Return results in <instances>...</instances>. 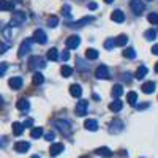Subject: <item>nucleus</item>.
<instances>
[{
  "label": "nucleus",
  "mask_w": 158,
  "mask_h": 158,
  "mask_svg": "<svg viewBox=\"0 0 158 158\" xmlns=\"http://www.w3.org/2000/svg\"><path fill=\"white\" fill-rule=\"evenodd\" d=\"M32 41H33L32 38H25L24 41L21 43V46H19V52H18V56H19V57H24V56H27V54H29V51L32 49Z\"/></svg>",
  "instance_id": "1"
},
{
  "label": "nucleus",
  "mask_w": 158,
  "mask_h": 158,
  "mask_svg": "<svg viewBox=\"0 0 158 158\" xmlns=\"http://www.w3.org/2000/svg\"><path fill=\"white\" fill-rule=\"evenodd\" d=\"M29 65H30V68L33 70H40V68H44L46 67V62L43 57H38V56H33L29 59Z\"/></svg>",
  "instance_id": "2"
},
{
  "label": "nucleus",
  "mask_w": 158,
  "mask_h": 158,
  "mask_svg": "<svg viewBox=\"0 0 158 158\" xmlns=\"http://www.w3.org/2000/svg\"><path fill=\"white\" fill-rule=\"evenodd\" d=\"M56 128L60 131V133H63L65 136H68V135L71 133V125H70V122H67V120H59V122H56Z\"/></svg>",
  "instance_id": "3"
},
{
  "label": "nucleus",
  "mask_w": 158,
  "mask_h": 158,
  "mask_svg": "<svg viewBox=\"0 0 158 158\" xmlns=\"http://www.w3.org/2000/svg\"><path fill=\"white\" fill-rule=\"evenodd\" d=\"M130 8H131V11H133L135 15H141V13H144L146 5L142 3V0H131V2H130Z\"/></svg>",
  "instance_id": "4"
},
{
  "label": "nucleus",
  "mask_w": 158,
  "mask_h": 158,
  "mask_svg": "<svg viewBox=\"0 0 158 158\" xmlns=\"http://www.w3.org/2000/svg\"><path fill=\"white\" fill-rule=\"evenodd\" d=\"M32 40H33V41H36V43H40V44H46L48 36H46V33H44L41 29H38V30H35V32H33Z\"/></svg>",
  "instance_id": "5"
},
{
  "label": "nucleus",
  "mask_w": 158,
  "mask_h": 158,
  "mask_svg": "<svg viewBox=\"0 0 158 158\" xmlns=\"http://www.w3.org/2000/svg\"><path fill=\"white\" fill-rule=\"evenodd\" d=\"M25 21V13L24 11H15L13 13V19H11V25H21Z\"/></svg>",
  "instance_id": "6"
},
{
  "label": "nucleus",
  "mask_w": 158,
  "mask_h": 158,
  "mask_svg": "<svg viewBox=\"0 0 158 158\" xmlns=\"http://www.w3.org/2000/svg\"><path fill=\"white\" fill-rule=\"evenodd\" d=\"M123 130V123L122 120H118V118H114V120L109 123V133H120V131Z\"/></svg>",
  "instance_id": "7"
},
{
  "label": "nucleus",
  "mask_w": 158,
  "mask_h": 158,
  "mask_svg": "<svg viewBox=\"0 0 158 158\" xmlns=\"http://www.w3.org/2000/svg\"><path fill=\"white\" fill-rule=\"evenodd\" d=\"M95 76H97V79H108L109 77V68L106 65H100L95 71Z\"/></svg>",
  "instance_id": "8"
},
{
  "label": "nucleus",
  "mask_w": 158,
  "mask_h": 158,
  "mask_svg": "<svg viewBox=\"0 0 158 158\" xmlns=\"http://www.w3.org/2000/svg\"><path fill=\"white\" fill-rule=\"evenodd\" d=\"M87 108H89V101L81 100V101L77 103V106H76V115H79V117L85 115L87 114Z\"/></svg>",
  "instance_id": "9"
},
{
  "label": "nucleus",
  "mask_w": 158,
  "mask_h": 158,
  "mask_svg": "<svg viewBox=\"0 0 158 158\" xmlns=\"http://www.w3.org/2000/svg\"><path fill=\"white\" fill-rule=\"evenodd\" d=\"M8 84H10V87H11L13 90H19V89L22 87L24 81H22L21 76H15V77H11L10 81H8Z\"/></svg>",
  "instance_id": "10"
},
{
  "label": "nucleus",
  "mask_w": 158,
  "mask_h": 158,
  "mask_svg": "<svg viewBox=\"0 0 158 158\" xmlns=\"http://www.w3.org/2000/svg\"><path fill=\"white\" fill-rule=\"evenodd\" d=\"M79 43H81V40H79V36H76V35H71V36H68V40H67V48L68 49H76L77 46H79Z\"/></svg>",
  "instance_id": "11"
},
{
  "label": "nucleus",
  "mask_w": 158,
  "mask_h": 158,
  "mask_svg": "<svg viewBox=\"0 0 158 158\" xmlns=\"http://www.w3.org/2000/svg\"><path fill=\"white\" fill-rule=\"evenodd\" d=\"M111 19L114 22H118V24H122L125 21V15H123V11L122 10H114L112 11V15H111Z\"/></svg>",
  "instance_id": "12"
},
{
  "label": "nucleus",
  "mask_w": 158,
  "mask_h": 158,
  "mask_svg": "<svg viewBox=\"0 0 158 158\" xmlns=\"http://www.w3.org/2000/svg\"><path fill=\"white\" fill-rule=\"evenodd\" d=\"M29 149H30V144H29V142H25V141H19V142L15 144V150L19 152V153H25Z\"/></svg>",
  "instance_id": "13"
},
{
  "label": "nucleus",
  "mask_w": 158,
  "mask_h": 158,
  "mask_svg": "<svg viewBox=\"0 0 158 158\" xmlns=\"http://www.w3.org/2000/svg\"><path fill=\"white\" fill-rule=\"evenodd\" d=\"M95 21V18H92V16H89V18H82V19H79V21H76V22H71L70 24V27H82V25H85V24H89V22H94Z\"/></svg>",
  "instance_id": "14"
},
{
  "label": "nucleus",
  "mask_w": 158,
  "mask_h": 158,
  "mask_svg": "<svg viewBox=\"0 0 158 158\" xmlns=\"http://www.w3.org/2000/svg\"><path fill=\"white\" fill-rule=\"evenodd\" d=\"M49 152H51V156H57V155H60V153L63 152V144H60V142L52 144L51 149H49Z\"/></svg>",
  "instance_id": "15"
},
{
  "label": "nucleus",
  "mask_w": 158,
  "mask_h": 158,
  "mask_svg": "<svg viewBox=\"0 0 158 158\" xmlns=\"http://www.w3.org/2000/svg\"><path fill=\"white\" fill-rule=\"evenodd\" d=\"M84 128L89 130V131H97L98 130V122L95 118H89V120L84 122Z\"/></svg>",
  "instance_id": "16"
},
{
  "label": "nucleus",
  "mask_w": 158,
  "mask_h": 158,
  "mask_svg": "<svg viewBox=\"0 0 158 158\" xmlns=\"http://www.w3.org/2000/svg\"><path fill=\"white\" fill-rule=\"evenodd\" d=\"M16 108H18L19 111H29V109H30V103L25 100V98H21V100L16 101Z\"/></svg>",
  "instance_id": "17"
},
{
  "label": "nucleus",
  "mask_w": 158,
  "mask_h": 158,
  "mask_svg": "<svg viewBox=\"0 0 158 158\" xmlns=\"http://www.w3.org/2000/svg\"><path fill=\"white\" fill-rule=\"evenodd\" d=\"M70 94H71V97L79 98V97L82 95V89H81V85H79V84H73V85L70 87Z\"/></svg>",
  "instance_id": "18"
},
{
  "label": "nucleus",
  "mask_w": 158,
  "mask_h": 158,
  "mask_svg": "<svg viewBox=\"0 0 158 158\" xmlns=\"http://www.w3.org/2000/svg\"><path fill=\"white\" fill-rule=\"evenodd\" d=\"M95 153L100 155V156H104V158L112 156V152H111V149H108V147H98V149L95 150Z\"/></svg>",
  "instance_id": "19"
},
{
  "label": "nucleus",
  "mask_w": 158,
  "mask_h": 158,
  "mask_svg": "<svg viewBox=\"0 0 158 158\" xmlns=\"http://www.w3.org/2000/svg\"><path fill=\"white\" fill-rule=\"evenodd\" d=\"M32 82L35 84V85H41L43 82H44V76L41 74V73H33V76H32Z\"/></svg>",
  "instance_id": "20"
},
{
  "label": "nucleus",
  "mask_w": 158,
  "mask_h": 158,
  "mask_svg": "<svg viewBox=\"0 0 158 158\" xmlns=\"http://www.w3.org/2000/svg\"><path fill=\"white\" fill-rule=\"evenodd\" d=\"M147 73H149L147 67H144V65H141V67L138 68V71L135 73V76H136V79H144V77L147 76Z\"/></svg>",
  "instance_id": "21"
},
{
  "label": "nucleus",
  "mask_w": 158,
  "mask_h": 158,
  "mask_svg": "<svg viewBox=\"0 0 158 158\" xmlns=\"http://www.w3.org/2000/svg\"><path fill=\"white\" fill-rule=\"evenodd\" d=\"M141 89H142L144 94H153V90H155V82L149 81V82H146V84H142Z\"/></svg>",
  "instance_id": "22"
},
{
  "label": "nucleus",
  "mask_w": 158,
  "mask_h": 158,
  "mask_svg": "<svg viewBox=\"0 0 158 158\" xmlns=\"http://www.w3.org/2000/svg\"><path fill=\"white\" fill-rule=\"evenodd\" d=\"M48 60H52V62H56V60H59V51L56 49V48H51L49 51H48Z\"/></svg>",
  "instance_id": "23"
},
{
  "label": "nucleus",
  "mask_w": 158,
  "mask_h": 158,
  "mask_svg": "<svg viewBox=\"0 0 158 158\" xmlns=\"http://www.w3.org/2000/svg\"><path fill=\"white\" fill-rule=\"evenodd\" d=\"M122 94H123V87H122V84H115V85L112 87V97L117 100L118 97H122Z\"/></svg>",
  "instance_id": "24"
},
{
  "label": "nucleus",
  "mask_w": 158,
  "mask_h": 158,
  "mask_svg": "<svg viewBox=\"0 0 158 158\" xmlns=\"http://www.w3.org/2000/svg\"><path fill=\"white\" fill-rule=\"evenodd\" d=\"M13 8H15V5L11 2H8V0H0V11H11Z\"/></svg>",
  "instance_id": "25"
},
{
  "label": "nucleus",
  "mask_w": 158,
  "mask_h": 158,
  "mask_svg": "<svg viewBox=\"0 0 158 158\" xmlns=\"http://www.w3.org/2000/svg\"><path fill=\"white\" fill-rule=\"evenodd\" d=\"M13 133H15V136H21L24 133V125L19 122H15L13 123Z\"/></svg>",
  "instance_id": "26"
},
{
  "label": "nucleus",
  "mask_w": 158,
  "mask_h": 158,
  "mask_svg": "<svg viewBox=\"0 0 158 158\" xmlns=\"http://www.w3.org/2000/svg\"><path fill=\"white\" fill-rule=\"evenodd\" d=\"M109 109H111L112 112H118V111L122 109V101L118 100V98H117V100H114V101L109 104Z\"/></svg>",
  "instance_id": "27"
},
{
  "label": "nucleus",
  "mask_w": 158,
  "mask_h": 158,
  "mask_svg": "<svg viewBox=\"0 0 158 158\" xmlns=\"http://www.w3.org/2000/svg\"><path fill=\"white\" fill-rule=\"evenodd\" d=\"M98 56H100V54H98L97 49H92V48H90V49L85 51V57H87L89 60H95V59H98Z\"/></svg>",
  "instance_id": "28"
},
{
  "label": "nucleus",
  "mask_w": 158,
  "mask_h": 158,
  "mask_svg": "<svg viewBox=\"0 0 158 158\" xmlns=\"http://www.w3.org/2000/svg\"><path fill=\"white\" fill-rule=\"evenodd\" d=\"M30 136H32L33 139H38V138H41V136H43V128H41V127L32 128V131H30Z\"/></svg>",
  "instance_id": "29"
},
{
  "label": "nucleus",
  "mask_w": 158,
  "mask_h": 158,
  "mask_svg": "<svg viewBox=\"0 0 158 158\" xmlns=\"http://www.w3.org/2000/svg\"><path fill=\"white\" fill-rule=\"evenodd\" d=\"M127 101L131 104V106H135L136 101H138V94H136V92H130V94L127 95Z\"/></svg>",
  "instance_id": "30"
},
{
  "label": "nucleus",
  "mask_w": 158,
  "mask_h": 158,
  "mask_svg": "<svg viewBox=\"0 0 158 158\" xmlns=\"http://www.w3.org/2000/svg\"><path fill=\"white\" fill-rule=\"evenodd\" d=\"M60 73H62V76H63V77H70V76H71V73H73V68H71V67H68V65H63L62 70H60Z\"/></svg>",
  "instance_id": "31"
},
{
  "label": "nucleus",
  "mask_w": 158,
  "mask_h": 158,
  "mask_svg": "<svg viewBox=\"0 0 158 158\" xmlns=\"http://www.w3.org/2000/svg\"><path fill=\"white\" fill-rule=\"evenodd\" d=\"M123 56H125L127 59H135V57H136V51H135V48H127V49L123 51Z\"/></svg>",
  "instance_id": "32"
},
{
  "label": "nucleus",
  "mask_w": 158,
  "mask_h": 158,
  "mask_svg": "<svg viewBox=\"0 0 158 158\" xmlns=\"http://www.w3.org/2000/svg\"><path fill=\"white\" fill-rule=\"evenodd\" d=\"M128 43V36L127 35H120V36H117L115 40V46H125Z\"/></svg>",
  "instance_id": "33"
},
{
  "label": "nucleus",
  "mask_w": 158,
  "mask_h": 158,
  "mask_svg": "<svg viewBox=\"0 0 158 158\" xmlns=\"http://www.w3.org/2000/svg\"><path fill=\"white\" fill-rule=\"evenodd\" d=\"M48 25H49V27H57V25H59V18L51 16V18L48 19Z\"/></svg>",
  "instance_id": "34"
},
{
  "label": "nucleus",
  "mask_w": 158,
  "mask_h": 158,
  "mask_svg": "<svg viewBox=\"0 0 158 158\" xmlns=\"http://www.w3.org/2000/svg\"><path fill=\"white\" fill-rule=\"evenodd\" d=\"M114 46H115V40H112V38H109V40H106V41H104V48H106L108 51L114 49Z\"/></svg>",
  "instance_id": "35"
},
{
  "label": "nucleus",
  "mask_w": 158,
  "mask_h": 158,
  "mask_svg": "<svg viewBox=\"0 0 158 158\" xmlns=\"http://www.w3.org/2000/svg\"><path fill=\"white\" fill-rule=\"evenodd\" d=\"M144 36H146V40H149V41H152V40H155V36H156V32L155 30H147L146 33H144Z\"/></svg>",
  "instance_id": "36"
},
{
  "label": "nucleus",
  "mask_w": 158,
  "mask_h": 158,
  "mask_svg": "<svg viewBox=\"0 0 158 158\" xmlns=\"http://www.w3.org/2000/svg\"><path fill=\"white\" fill-rule=\"evenodd\" d=\"M147 19H149L150 24H158V13H150L147 16Z\"/></svg>",
  "instance_id": "37"
},
{
  "label": "nucleus",
  "mask_w": 158,
  "mask_h": 158,
  "mask_svg": "<svg viewBox=\"0 0 158 158\" xmlns=\"http://www.w3.org/2000/svg\"><path fill=\"white\" fill-rule=\"evenodd\" d=\"M62 13H63V16L70 18V16H71V6H70V5H65V6L62 8Z\"/></svg>",
  "instance_id": "38"
},
{
  "label": "nucleus",
  "mask_w": 158,
  "mask_h": 158,
  "mask_svg": "<svg viewBox=\"0 0 158 158\" xmlns=\"http://www.w3.org/2000/svg\"><path fill=\"white\" fill-rule=\"evenodd\" d=\"M6 70H8V63H0V77L5 74Z\"/></svg>",
  "instance_id": "39"
},
{
  "label": "nucleus",
  "mask_w": 158,
  "mask_h": 158,
  "mask_svg": "<svg viewBox=\"0 0 158 158\" xmlns=\"http://www.w3.org/2000/svg\"><path fill=\"white\" fill-rule=\"evenodd\" d=\"M60 57H62V60H63V62H67V60L70 59V52H68V51H63Z\"/></svg>",
  "instance_id": "40"
},
{
  "label": "nucleus",
  "mask_w": 158,
  "mask_h": 158,
  "mask_svg": "<svg viewBox=\"0 0 158 158\" xmlns=\"http://www.w3.org/2000/svg\"><path fill=\"white\" fill-rule=\"evenodd\" d=\"M6 49H8V44H0V54H3Z\"/></svg>",
  "instance_id": "41"
},
{
  "label": "nucleus",
  "mask_w": 158,
  "mask_h": 158,
  "mask_svg": "<svg viewBox=\"0 0 158 158\" xmlns=\"http://www.w3.org/2000/svg\"><path fill=\"white\" fill-rule=\"evenodd\" d=\"M6 146V138H0V147H5Z\"/></svg>",
  "instance_id": "42"
},
{
  "label": "nucleus",
  "mask_w": 158,
  "mask_h": 158,
  "mask_svg": "<svg viewBox=\"0 0 158 158\" xmlns=\"http://www.w3.org/2000/svg\"><path fill=\"white\" fill-rule=\"evenodd\" d=\"M24 127H32L33 125V120H30V118H29V120H25V123H22Z\"/></svg>",
  "instance_id": "43"
},
{
  "label": "nucleus",
  "mask_w": 158,
  "mask_h": 158,
  "mask_svg": "<svg viewBox=\"0 0 158 158\" xmlns=\"http://www.w3.org/2000/svg\"><path fill=\"white\" fill-rule=\"evenodd\" d=\"M123 76H125V82H130V81H131V74H130V73H125Z\"/></svg>",
  "instance_id": "44"
},
{
  "label": "nucleus",
  "mask_w": 158,
  "mask_h": 158,
  "mask_svg": "<svg viewBox=\"0 0 158 158\" xmlns=\"http://www.w3.org/2000/svg\"><path fill=\"white\" fill-rule=\"evenodd\" d=\"M98 6H97V3H94V2H92V3H89V10H97Z\"/></svg>",
  "instance_id": "45"
},
{
  "label": "nucleus",
  "mask_w": 158,
  "mask_h": 158,
  "mask_svg": "<svg viewBox=\"0 0 158 158\" xmlns=\"http://www.w3.org/2000/svg\"><path fill=\"white\" fill-rule=\"evenodd\" d=\"M46 139L48 141H52V139H54V133H48L46 135Z\"/></svg>",
  "instance_id": "46"
},
{
  "label": "nucleus",
  "mask_w": 158,
  "mask_h": 158,
  "mask_svg": "<svg viewBox=\"0 0 158 158\" xmlns=\"http://www.w3.org/2000/svg\"><path fill=\"white\" fill-rule=\"evenodd\" d=\"M152 52H153L155 56H158V44H155V46L152 48Z\"/></svg>",
  "instance_id": "47"
},
{
  "label": "nucleus",
  "mask_w": 158,
  "mask_h": 158,
  "mask_svg": "<svg viewBox=\"0 0 158 158\" xmlns=\"http://www.w3.org/2000/svg\"><path fill=\"white\" fill-rule=\"evenodd\" d=\"M138 108H139V109H144V108H149V104H147V103H146V104H139Z\"/></svg>",
  "instance_id": "48"
},
{
  "label": "nucleus",
  "mask_w": 158,
  "mask_h": 158,
  "mask_svg": "<svg viewBox=\"0 0 158 158\" xmlns=\"http://www.w3.org/2000/svg\"><path fill=\"white\" fill-rule=\"evenodd\" d=\"M104 2H106V3H112V2H114V0H104Z\"/></svg>",
  "instance_id": "49"
},
{
  "label": "nucleus",
  "mask_w": 158,
  "mask_h": 158,
  "mask_svg": "<svg viewBox=\"0 0 158 158\" xmlns=\"http://www.w3.org/2000/svg\"><path fill=\"white\" fill-rule=\"evenodd\" d=\"M155 73H158V63L155 65Z\"/></svg>",
  "instance_id": "50"
},
{
  "label": "nucleus",
  "mask_w": 158,
  "mask_h": 158,
  "mask_svg": "<svg viewBox=\"0 0 158 158\" xmlns=\"http://www.w3.org/2000/svg\"><path fill=\"white\" fill-rule=\"evenodd\" d=\"M2 104H3V100H2V97H0V106H2Z\"/></svg>",
  "instance_id": "51"
},
{
  "label": "nucleus",
  "mask_w": 158,
  "mask_h": 158,
  "mask_svg": "<svg viewBox=\"0 0 158 158\" xmlns=\"http://www.w3.org/2000/svg\"><path fill=\"white\" fill-rule=\"evenodd\" d=\"M32 158H40V156H38V155H33V156H32Z\"/></svg>",
  "instance_id": "52"
},
{
  "label": "nucleus",
  "mask_w": 158,
  "mask_h": 158,
  "mask_svg": "<svg viewBox=\"0 0 158 158\" xmlns=\"http://www.w3.org/2000/svg\"><path fill=\"white\" fill-rule=\"evenodd\" d=\"M15 2H22V0H15Z\"/></svg>",
  "instance_id": "53"
},
{
  "label": "nucleus",
  "mask_w": 158,
  "mask_h": 158,
  "mask_svg": "<svg viewBox=\"0 0 158 158\" xmlns=\"http://www.w3.org/2000/svg\"><path fill=\"white\" fill-rule=\"evenodd\" d=\"M81 158H87V156H81Z\"/></svg>",
  "instance_id": "54"
},
{
  "label": "nucleus",
  "mask_w": 158,
  "mask_h": 158,
  "mask_svg": "<svg viewBox=\"0 0 158 158\" xmlns=\"http://www.w3.org/2000/svg\"><path fill=\"white\" fill-rule=\"evenodd\" d=\"M147 2H152V0H147Z\"/></svg>",
  "instance_id": "55"
}]
</instances>
